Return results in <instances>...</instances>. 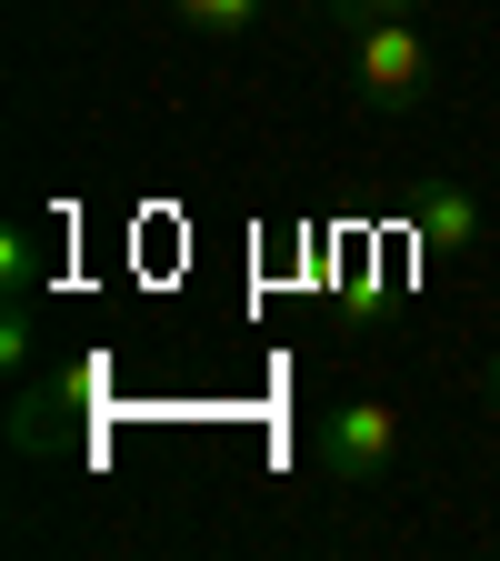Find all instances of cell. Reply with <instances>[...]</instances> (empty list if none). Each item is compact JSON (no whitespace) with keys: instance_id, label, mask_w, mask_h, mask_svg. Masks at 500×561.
Wrapping results in <instances>:
<instances>
[{"instance_id":"6da1fadb","label":"cell","mask_w":500,"mask_h":561,"mask_svg":"<svg viewBox=\"0 0 500 561\" xmlns=\"http://www.w3.org/2000/svg\"><path fill=\"white\" fill-rule=\"evenodd\" d=\"M420 11H431V0H330L350 91H361V111H381V121L420 111L431 81H441V50H431V31H420Z\"/></svg>"},{"instance_id":"7a4b0ae2","label":"cell","mask_w":500,"mask_h":561,"mask_svg":"<svg viewBox=\"0 0 500 561\" xmlns=\"http://www.w3.org/2000/svg\"><path fill=\"white\" fill-rule=\"evenodd\" d=\"M311 461H321L330 491H371V481L400 461V411H391L381 391L330 401V411H321V432H311Z\"/></svg>"},{"instance_id":"3957f363","label":"cell","mask_w":500,"mask_h":561,"mask_svg":"<svg viewBox=\"0 0 500 561\" xmlns=\"http://www.w3.org/2000/svg\"><path fill=\"white\" fill-rule=\"evenodd\" d=\"M480 231H490V210H480L470 181H410V241L431 261H470Z\"/></svg>"},{"instance_id":"277c9868","label":"cell","mask_w":500,"mask_h":561,"mask_svg":"<svg viewBox=\"0 0 500 561\" xmlns=\"http://www.w3.org/2000/svg\"><path fill=\"white\" fill-rule=\"evenodd\" d=\"M260 11L270 0H171V21L190 41H241V31H260Z\"/></svg>"},{"instance_id":"5b68a950","label":"cell","mask_w":500,"mask_h":561,"mask_svg":"<svg viewBox=\"0 0 500 561\" xmlns=\"http://www.w3.org/2000/svg\"><path fill=\"white\" fill-rule=\"evenodd\" d=\"M31 280H40V231L11 221L0 231V301H31Z\"/></svg>"},{"instance_id":"8992f818","label":"cell","mask_w":500,"mask_h":561,"mask_svg":"<svg viewBox=\"0 0 500 561\" xmlns=\"http://www.w3.org/2000/svg\"><path fill=\"white\" fill-rule=\"evenodd\" d=\"M480 401H490V421H500V351H490V371H480Z\"/></svg>"}]
</instances>
